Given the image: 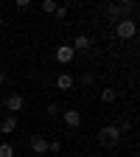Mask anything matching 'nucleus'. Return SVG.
Here are the masks:
<instances>
[{
    "label": "nucleus",
    "instance_id": "1",
    "mask_svg": "<svg viewBox=\"0 0 140 157\" xmlns=\"http://www.w3.org/2000/svg\"><path fill=\"white\" fill-rule=\"evenodd\" d=\"M98 143L107 146V149L118 146V143H121V129H118V126H101V132H98Z\"/></svg>",
    "mask_w": 140,
    "mask_h": 157
},
{
    "label": "nucleus",
    "instance_id": "2",
    "mask_svg": "<svg viewBox=\"0 0 140 157\" xmlns=\"http://www.w3.org/2000/svg\"><path fill=\"white\" fill-rule=\"evenodd\" d=\"M115 34L121 36V39H132L134 34H137V25H134V20L132 17H121L115 23Z\"/></svg>",
    "mask_w": 140,
    "mask_h": 157
},
{
    "label": "nucleus",
    "instance_id": "3",
    "mask_svg": "<svg viewBox=\"0 0 140 157\" xmlns=\"http://www.w3.org/2000/svg\"><path fill=\"white\" fill-rule=\"evenodd\" d=\"M73 56H76V51H73L70 45H59V48H56V62L70 65V62H73Z\"/></svg>",
    "mask_w": 140,
    "mask_h": 157
},
{
    "label": "nucleus",
    "instance_id": "4",
    "mask_svg": "<svg viewBox=\"0 0 140 157\" xmlns=\"http://www.w3.org/2000/svg\"><path fill=\"white\" fill-rule=\"evenodd\" d=\"M23 107H25V98L20 95V93H11V95L6 98V109H11V115H14V112H20Z\"/></svg>",
    "mask_w": 140,
    "mask_h": 157
},
{
    "label": "nucleus",
    "instance_id": "5",
    "mask_svg": "<svg viewBox=\"0 0 140 157\" xmlns=\"http://www.w3.org/2000/svg\"><path fill=\"white\" fill-rule=\"evenodd\" d=\"M62 118H65V124L70 129H78V126H81V112H78V109H65Z\"/></svg>",
    "mask_w": 140,
    "mask_h": 157
},
{
    "label": "nucleus",
    "instance_id": "6",
    "mask_svg": "<svg viewBox=\"0 0 140 157\" xmlns=\"http://www.w3.org/2000/svg\"><path fill=\"white\" fill-rule=\"evenodd\" d=\"M17 126H20V121H17V115H9L3 124H0V135H11V132H17Z\"/></svg>",
    "mask_w": 140,
    "mask_h": 157
},
{
    "label": "nucleus",
    "instance_id": "7",
    "mask_svg": "<svg viewBox=\"0 0 140 157\" xmlns=\"http://www.w3.org/2000/svg\"><path fill=\"white\" fill-rule=\"evenodd\" d=\"M31 149H34V154H45L48 151V140H45L42 135H34L31 137Z\"/></svg>",
    "mask_w": 140,
    "mask_h": 157
},
{
    "label": "nucleus",
    "instance_id": "8",
    "mask_svg": "<svg viewBox=\"0 0 140 157\" xmlns=\"http://www.w3.org/2000/svg\"><path fill=\"white\" fill-rule=\"evenodd\" d=\"M56 87H59V90H70V87H73V76H70V73H59V76H56Z\"/></svg>",
    "mask_w": 140,
    "mask_h": 157
},
{
    "label": "nucleus",
    "instance_id": "9",
    "mask_svg": "<svg viewBox=\"0 0 140 157\" xmlns=\"http://www.w3.org/2000/svg\"><path fill=\"white\" fill-rule=\"evenodd\" d=\"M70 48H73V51H87V48H90V36L78 34V36H76V42H73Z\"/></svg>",
    "mask_w": 140,
    "mask_h": 157
},
{
    "label": "nucleus",
    "instance_id": "10",
    "mask_svg": "<svg viewBox=\"0 0 140 157\" xmlns=\"http://www.w3.org/2000/svg\"><path fill=\"white\" fill-rule=\"evenodd\" d=\"M115 98H118V93H115L112 87H104V90H101V101H104V104H115Z\"/></svg>",
    "mask_w": 140,
    "mask_h": 157
},
{
    "label": "nucleus",
    "instance_id": "11",
    "mask_svg": "<svg viewBox=\"0 0 140 157\" xmlns=\"http://www.w3.org/2000/svg\"><path fill=\"white\" fill-rule=\"evenodd\" d=\"M107 17L115 20V23L121 20V9H118V3H109V6H107Z\"/></svg>",
    "mask_w": 140,
    "mask_h": 157
},
{
    "label": "nucleus",
    "instance_id": "12",
    "mask_svg": "<svg viewBox=\"0 0 140 157\" xmlns=\"http://www.w3.org/2000/svg\"><path fill=\"white\" fill-rule=\"evenodd\" d=\"M0 157H14V146L11 143H0Z\"/></svg>",
    "mask_w": 140,
    "mask_h": 157
},
{
    "label": "nucleus",
    "instance_id": "13",
    "mask_svg": "<svg viewBox=\"0 0 140 157\" xmlns=\"http://www.w3.org/2000/svg\"><path fill=\"white\" fill-rule=\"evenodd\" d=\"M42 11L53 14V11H56V0H42Z\"/></svg>",
    "mask_w": 140,
    "mask_h": 157
},
{
    "label": "nucleus",
    "instance_id": "14",
    "mask_svg": "<svg viewBox=\"0 0 140 157\" xmlns=\"http://www.w3.org/2000/svg\"><path fill=\"white\" fill-rule=\"evenodd\" d=\"M48 151L59 154V151H62V140H48Z\"/></svg>",
    "mask_w": 140,
    "mask_h": 157
},
{
    "label": "nucleus",
    "instance_id": "15",
    "mask_svg": "<svg viewBox=\"0 0 140 157\" xmlns=\"http://www.w3.org/2000/svg\"><path fill=\"white\" fill-rule=\"evenodd\" d=\"M53 14H56L59 20H65V17H67V6H56V11H53Z\"/></svg>",
    "mask_w": 140,
    "mask_h": 157
},
{
    "label": "nucleus",
    "instance_id": "16",
    "mask_svg": "<svg viewBox=\"0 0 140 157\" xmlns=\"http://www.w3.org/2000/svg\"><path fill=\"white\" fill-rule=\"evenodd\" d=\"M118 9H121V14H129L134 6H132V3H123V0H121V3H118Z\"/></svg>",
    "mask_w": 140,
    "mask_h": 157
},
{
    "label": "nucleus",
    "instance_id": "17",
    "mask_svg": "<svg viewBox=\"0 0 140 157\" xmlns=\"http://www.w3.org/2000/svg\"><path fill=\"white\" fill-rule=\"evenodd\" d=\"M93 82H95L93 73H84V76H81V84H93Z\"/></svg>",
    "mask_w": 140,
    "mask_h": 157
},
{
    "label": "nucleus",
    "instance_id": "18",
    "mask_svg": "<svg viewBox=\"0 0 140 157\" xmlns=\"http://www.w3.org/2000/svg\"><path fill=\"white\" fill-rule=\"evenodd\" d=\"M45 112H48V115H56L59 109H56V104H48V107H45Z\"/></svg>",
    "mask_w": 140,
    "mask_h": 157
},
{
    "label": "nucleus",
    "instance_id": "19",
    "mask_svg": "<svg viewBox=\"0 0 140 157\" xmlns=\"http://www.w3.org/2000/svg\"><path fill=\"white\" fill-rule=\"evenodd\" d=\"M0 84H9V73L6 70H0Z\"/></svg>",
    "mask_w": 140,
    "mask_h": 157
},
{
    "label": "nucleus",
    "instance_id": "20",
    "mask_svg": "<svg viewBox=\"0 0 140 157\" xmlns=\"http://www.w3.org/2000/svg\"><path fill=\"white\" fill-rule=\"evenodd\" d=\"M3 23H6V20H3V17H0V28H3Z\"/></svg>",
    "mask_w": 140,
    "mask_h": 157
}]
</instances>
